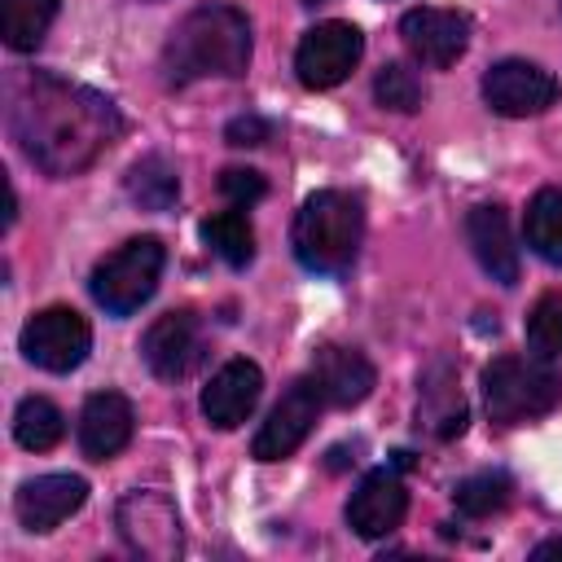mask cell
<instances>
[{
  "label": "cell",
  "instance_id": "cell-1",
  "mask_svg": "<svg viewBox=\"0 0 562 562\" xmlns=\"http://www.w3.org/2000/svg\"><path fill=\"white\" fill-rule=\"evenodd\" d=\"M9 132L40 171L75 176L114 145L123 119L114 101L83 83L57 75H26L9 88Z\"/></svg>",
  "mask_w": 562,
  "mask_h": 562
},
{
  "label": "cell",
  "instance_id": "cell-2",
  "mask_svg": "<svg viewBox=\"0 0 562 562\" xmlns=\"http://www.w3.org/2000/svg\"><path fill=\"white\" fill-rule=\"evenodd\" d=\"M162 66L171 83L193 79H237L250 66V22L233 4H198L189 9L162 48Z\"/></svg>",
  "mask_w": 562,
  "mask_h": 562
},
{
  "label": "cell",
  "instance_id": "cell-3",
  "mask_svg": "<svg viewBox=\"0 0 562 562\" xmlns=\"http://www.w3.org/2000/svg\"><path fill=\"white\" fill-rule=\"evenodd\" d=\"M360 237H364V206H360V198H351L342 189L312 193L299 206L294 228H290L294 259L307 272H325V277L351 268V259L360 250Z\"/></svg>",
  "mask_w": 562,
  "mask_h": 562
},
{
  "label": "cell",
  "instance_id": "cell-4",
  "mask_svg": "<svg viewBox=\"0 0 562 562\" xmlns=\"http://www.w3.org/2000/svg\"><path fill=\"white\" fill-rule=\"evenodd\" d=\"M562 400V378L540 356H496L483 369V404L501 426H522L553 413Z\"/></svg>",
  "mask_w": 562,
  "mask_h": 562
},
{
  "label": "cell",
  "instance_id": "cell-5",
  "mask_svg": "<svg viewBox=\"0 0 562 562\" xmlns=\"http://www.w3.org/2000/svg\"><path fill=\"white\" fill-rule=\"evenodd\" d=\"M162 263H167V250H162L158 237H132V241H123L119 250H110L92 268L88 290H92V299L110 316H132L140 303L154 299L158 277H162Z\"/></svg>",
  "mask_w": 562,
  "mask_h": 562
},
{
  "label": "cell",
  "instance_id": "cell-6",
  "mask_svg": "<svg viewBox=\"0 0 562 562\" xmlns=\"http://www.w3.org/2000/svg\"><path fill=\"white\" fill-rule=\"evenodd\" d=\"M22 356L44 373H70L92 351V329L75 307H44L18 334Z\"/></svg>",
  "mask_w": 562,
  "mask_h": 562
},
{
  "label": "cell",
  "instance_id": "cell-7",
  "mask_svg": "<svg viewBox=\"0 0 562 562\" xmlns=\"http://www.w3.org/2000/svg\"><path fill=\"white\" fill-rule=\"evenodd\" d=\"M114 522H119V536L127 540V549L140 553V558H149V562H171L184 549L176 505L162 492H149V487L127 492L119 501Z\"/></svg>",
  "mask_w": 562,
  "mask_h": 562
},
{
  "label": "cell",
  "instance_id": "cell-8",
  "mask_svg": "<svg viewBox=\"0 0 562 562\" xmlns=\"http://www.w3.org/2000/svg\"><path fill=\"white\" fill-rule=\"evenodd\" d=\"M364 53V35L351 22H316L294 48V75L303 88L325 92L342 83Z\"/></svg>",
  "mask_w": 562,
  "mask_h": 562
},
{
  "label": "cell",
  "instance_id": "cell-9",
  "mask_svg": "<svg viewBox=\"0 0 562 562\" xmlns=\"http://www.w3.org/2000/svg\"><path fill=\"white\" fill-rule=\"evenodd\" d=\"M483 101L505 114V119H527V114H544L558 101V79L522 57H505L496 66H487L483 75Z\"/></svg>",
  "mask_w": 562,
  "mask_h": 562
},
{
  "label": "cell",
  "instance_id": "cell-10",
  "mask_svg": "<svg viewBox=\"0 0 562 562\" xmlns=\"http://www.w3.org/2000/svg\"><path fill=\"white\" fill-rule=\"evenodd\" d=\"M321 408H325V400H321L316 382H312V378H294V382L285 386V395L277 400V408L268 413V422L255 430L250 457H259V461H281V457L299 452V443L312 435Z\"/></svg>",
  "mask_w": 562,
  "mask_h": 562
},
{
  "label": "cell",
  "instance_id": "cell-11",
  "mask_svg": "<svg viewBox=\"0 0 562 562\" xmlns=\"http://www.w3.org/2000/svg\"><path fill=\"white\" fill-rule=\"evenodd\" d=\"M400 40L413 53V61H422L430 70H448L470 44V22L457 9L422 4V9H408L400 18Z\"/></svg>",
  "mask_w": 562,
  "mask_h": 562
},
{
  "label": "cell",
  "instance_id": "cell-12",
  "mask_svg": "<svg viewBox=\"0 0 562 562\" xmlns=\"http://www.w3.org/2000/svg\"><path fill=\"white\" fill-rule=\"evenodd\" d=\"M140 360L162 382L189 378L198 369V360H202V325H198V316L193 312H167V316H158L145 329V338H140Z\"/></svg>",
  "mask_w": 562,
  "mask_h": 562
},
{
  "label": "cell",
  "instance_id": "cell-13",
  "mask_svg": "<svg viewBox=\"0 0 562 562\" xmlns=\"http://www.w3.org/2000/svg\"><path fill=\"white\" fill-rule=\"evenodd\" d=\"M263 395V373L255 360H228L211 373V382L202 386V417L215 426V430H237L255 404Z\"/></svg>",
  "mask_w": 562,
  "mask_h": 562
},
{
  "label": "cell",
  "instance_id": "cell-14",
  "mask_svg": "<svg viewBox=\"0 0 562 562\" xmlns=\"http://www.w3.org/2000/svg\"><path fill=\"white\" fill-rule=\"evenodd\" d=\"M408 514V492L404 479L395 470H373L356 483L351 501H347V527L364 540H382L391 536Z\"/></svg>",
  "mask_w": 562,
  "mask_h": 562
},
{
  "label": "cell",
  "instance_id": "cell-15",
  "mask_svg": "<svg viewBox=\"0 0 562 562\" xmlns=\"http://www.w3.org/2000/svg\"><path fill=\"white\" fill-rule=\"evenodd\" d=\"M83 501H88V483L79 474H40L18 487L13 514L26 531H53L70 514H79Z\"/></svg>",
  "mask_w": 562,
  "mask_h": 562
},
{
  "label": "cell",
  "instance_id": "cell-16",
  "mask_svg": "<svg viewBox=\"0 0 562 562\" xmlns=\"http://www.w3.org/2000/svg\"><path fill=\"white\" fill-rule=\"evenodd\" d=\"M307 378L316 382V391H321V400L329 408H356L378 386V373H373L369 356L356 351V347H334V342L312 356V373Z\"/></svg>",
  "mask_w": 562,
  "mask_h": 562
},
{
  "label": "cell",
  "instance_id": "cell-17",
  "mask_svg": "<svg viewBox=\"0 0 562 562\" xmlns=\"http://www.w3.org/2000/svg\"><path fill=\"white\" fill-rule=\"evenodd\" d=\"M132 430H136V413H132L127 395L97 391V395L83 400V413H79V448H83L88 461L119 457L132 443Z\"/></svg>",
  "mask_w": 562,
  "mask_h": 562
},
{
  "label": "cell",
  "instance_id": "cell-18",
  "mask_svg": "<svg viewBox=\"0 0 562 562\" xmlns=\"http://www.w3.org/2000/svg\"><path fill=\"white\" fill-rule=\"evenodd\" d=\"M465 241L479 259V268L501 281V285H514L518 281V246H514V233H509V215L505 206L496 202H483L465 215Z\"/></svg>",
  "mask_w": 562,
  "mask_h": 562
},
{
  "label": "cell",
  "instance_id": "cell-19",
  "mask_svg": "<svg viewBox=\"0 0 562 562\" xmlns=\"http://www.w3.org/2000/svg\"><path fill=\"white\" fill-rule=\"evenodd\" d=\"M417 426H426L435 439H457L465 430V400H461V386H457V373L448 360H435L422 373Z\"/></svg>",
  "mask_w": 562,
  "mask_h": 562
},
{
  "label": "cell",
  "instance_id": "cell-20",
  "mask_svg": "<svg viewBox=\"0 0 562 562\" xmlns=\"http://www.w3.org/2000/svg\"><path fill=\"white\" fill-rule=\"evenodd\" d=\"M522 237H527V246H531L544 263L562 268V189H540V193L527 202Z\"/></svg>",
  "mask_w": 562,
  "mask_h": 562
},
{
  "label": "cell",
  "instance_id": "cell-21",
  "mask_svg": "<svg viewBox=\"0 0 562 562\" xmlns=\"http://www.w3.org/2000/svg\"><path fill=\"white\" fill-rule=\"evenodd\" d=\"M57 18V0H0V35L13 53L40 48Z\"/></svg>",
  "mask_w": 562,
  "mask_h": 562
},
{
  "label": "cell",
  "instance_id": "cell-22",
  "mask_svg": "<svg viewBox=\"0 0 562 562\" xmlns=\"http://www.w3.org/2000/svg\"><path fill=\"white\" fill-rule=\"evenodd\" d=\"M202 241L228 263V268H246L255 259V228L246 220V206L233 211H215L202 220Z\"/></svg>",
  "mask_w": 562,
  "mask_h": 562
},
{
  "label": "cell",
  "instance_id": "cell-23",
  "mask_svg": "<svg viewBox=\"0 0 562 562\" xmlns=\"http://www.w3.org/2000/svg\"><path fill=\"white\" fill-rule=\"evenodd\" d=\"M66 435V417L53 400L44 395H26L13 413V439L26 448V452H48L57 439Z\"/></svg>",
  "mask_w": 562,
  "mask_h": 562
},
{
  "label": "cell",
  "instance_id": "cell-24",
  "mask_svg": "<svg viewBox=\"0 0 562 562\" xmlns=\"http://www.w3.org/2000/svg\"><path fill=\"white\" fill-rule=\"evenodd\" d=\"M127 193L145 206V211H167L176 198H180V176L167 158L158 154H145L140 162H132L127 171Z\"/></svg>",
  "mask_w": 562,
  "mask_h": 562
},
{
  "label": "cell",
  "instance_id": "cell-25",
  "mask_svg": "<svg viewBox=\"0 0 562 562\" xmlns=\"http://www.w3.org/2000/svg\"><path fill=\"white\" fill-rule=\"evenodd\" d=\"M509 496H514V483H509V474H501V470L470 474V479H461V483L452 487V501H457V509H461L465 518H487V514L505 509Z\"/></svg>",
  "mask_w": 562,
  "mask_h": 562
},
{
  "label": "cell",
  "instance_id": "cell-26",
  "mask_svg": "<svg viewBox=\"0 0 562 562\" xmlns=\"http://www.w3.org/2000/svg\"><path fill=\"white\" fill-rule=\"evenodd\" d=\"M527 351L540 360H558L562 356V290H544L531 312H527Z\"/></svg>",
  "mask_w": 562,
  "mask_h": 562
},
{
  "label": "cell",
  "instance_id": "cell-27",
  "mask_svg": "<svg viewBox=\"0 0 562 562\" xmlns=\"http://www.w3.org/2000/svg\"><path fill=\"white\" fill-rule=\"evenodd\" d=\"M373 97H378V105H386V110H395V114H413V110H422L426 88H422V79H417L408 66L386 61V66L378 70V79H373Z\"/></svg>",
  "mask_w": 562,
  "mask_h": 562
},
{
  "label": "cell",
  "instance_id": "cell-28",
  "mask_svg": "<svg viewBox=\"0 0 562 562\" xmlns=\"http://www.w3.org/2000/svg\"><path fill=\"white\" fill-rule=\"evenodd\" d=\"M263 189H268L263 176L250 171V167H224V171H220V193H224L233 206H250V202H259Z\"/></svg>",
  "mask_w": 562,
  "mask_h": 562
},
{
  "label": "cell",
  "instance_id": "cell-29",
  "mask_svg": "<svg viewBox=\"0 0 562 562\" xmlns=\"http://www.w3.org/2000/svg\"><path fill=\"white\" fill-rule=\"evenodd\" d=\"M272 136V123L259 119V114H237L228 127H224V140L228 145H263Z\"/></svg>",
  "mask_w": 562,
  "mask_h": 562
},
{
  "label": "cell",
  "instance_id": "cell-30",
  "mask_svg": "<svg viewBox=\"0 0 562 562\" xmlns=\"http://www.w3.org/2000/svg\"><path fill=\"white\" fill-rule=\"evenodd\" d=\"M531 558H536V562H544V558H562V536H553V540H540V544L531 549Z\"/></svg>",
  "mask_w": 562,
  "mask_h": 562
}]
</instances>
